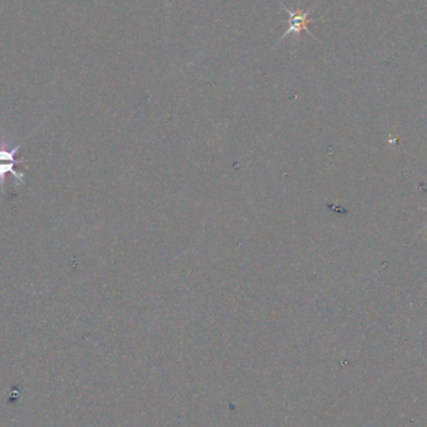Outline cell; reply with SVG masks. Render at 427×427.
Masks as SVG:
<instances>
[{
	"label": "cell",
	"mask_w": 427,
	"mask_h": 427,
	"mask_svg": "<svg viewBox=\"0 0 427 427\" xmlns=\"http://www.w3.org/2000/svg\"><path fill=\"white\" fill-rule=\"evenodd\" d=\"M279 1H280V6H281L284 10L289 14L290 18L289 28H288V31H285L283 36H281L277 44L281 42L284 38L291 36V34L297 36V40L300 39V36H302L304 33H307L309 36H313V39H316V36H313V33H311L310 29H309V25L313 24V19L310 18V15H311V13L313 12V9H309V10L294 9V10H291V9H289L288 6L284 4L281 0H279Z\"/></svg>",
	"instance_id": "obj_1"
},
{
	"label": "cell",
	"mask_w": 427,
	"mask_h": 427,
	"mask_svg": "<svg viewBox=\"0 0 427 427\" xmlns=\"http://www.w3.org/2000/svg\"><path fill=\"white\" fill-rule=\"evenodd\" d=\"M14 163H8V162H0V192L4 190V183H6V175L10 174L17 178L22 184H24V175L22 173H17L14 170Z\"/></svg>",
	"instance_id": "obj_2"
},
{
	"label": "cell",
	"mask_w": 427,
	"mask_h": 427,
	"mask_svg": "<svg viewBox=\"0 0 427 427\" xmlns=\"http://www.w3.org/2000/svg\"><path fill=\"white\" fill-rule=\"evenodd\" d=\"M22 145H17L14 146L12 150H8V149H0V162H8V163L18 164V162L14 159L15 154L18 153Z\"/></svg>",
	"instance_id": "obj_3"
},
{
	"label": "cell",
	"mask_w": 427,
	"mask_h": 427,
	"mask_svg": "<svg viewBox=\"0 0 427 427\" xmlns=\"http://www.w3.org/2000/svg\"><path fill=\"white\" fill-rule=\"evenodd\" d=\"M426 228H427V224H426V226H425V229H426Z\"/></svg>",
	"instance_id": "obj_4"
}]
</instances>
